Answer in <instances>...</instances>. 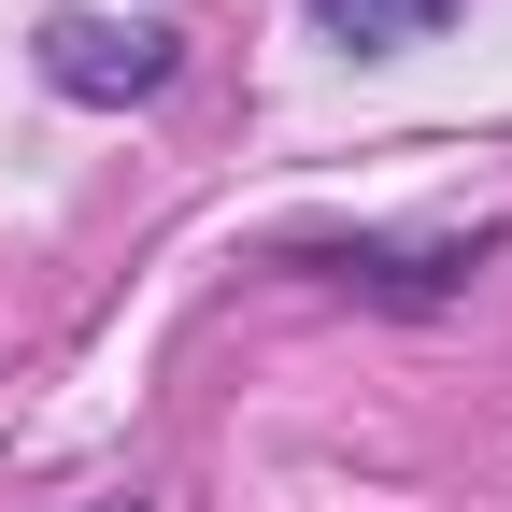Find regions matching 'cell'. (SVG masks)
<instances>
[{
  "label": "cell",
  "instance_id": "obj_1",
  "mask_svg": "<svg viewBox=\"0 0 512 512\" xmlns=\"http://www.w3.org/2000/svg\"><path fill=\"white\" fill-rule=\"evenodd\" d=\"M43 86L86 100V114H128L171 86V29H114V15H57L43 29Z\"/></svg>",
  "mask_w": 512,
  "mask_h": 512
},
{
  "label": "cell",
  "instance_id": "obj_2",
  "mask_svg": "<svg viewBox=\"0 0 512 512\" xmlns=\"http://www.w3.org/2000/svg\"><path fill=\"white\" fill-rule=\"evenodd\" d=\"M498 228H441V242H299V271H342V285H384V299H456V271Z\"/></svg>",
  "mask_w": 512,
  "mask_h": 512
},
{
  "label": "cell",
  "instance_id": "obj_3",
  "mask_svg": "<svg viewBox=\"0 0 512 512\" xmlns=\"http://www.w3.org/2000/svg\"><path fill=\"white\" fill-rule=\"evenodd\" d=\"M470 0H313V29L328 43H356V57H399V43H427V29H456Z\"/></svg>",
  "mask_w": 512,
  "mask_h": 512
}]
</instances>
